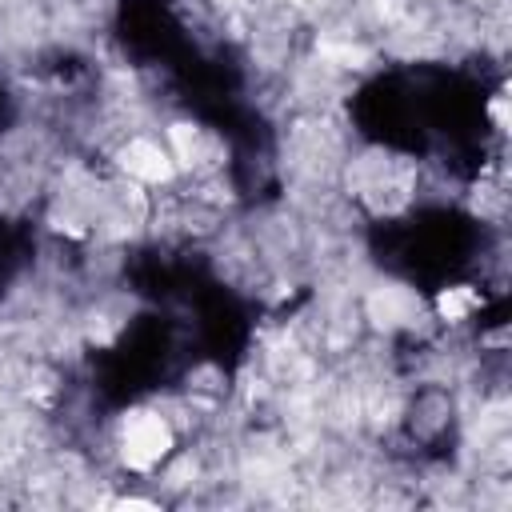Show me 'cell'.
I'll return each instance as SVG.
<instances>
[{"label": "cell", "instance_id": "cell-1", "mask_svg": "<svg viewBox=\"0 0 512 512\" xmlns=\"http://www.w3.org/2000/svg\"><path fill=\"white\" fill-rule=\"evenodd\" d=\"M176 436L180 432H176V424L168 420L164 408H136L120 420V428L112 436V448H116V456L128 472H152L172 456Z\"/></svg>", "mask_w": 512, "mask_h": 512}]
</instances>
